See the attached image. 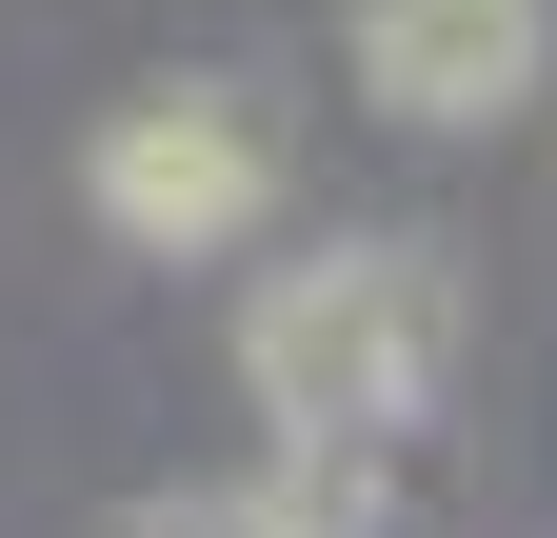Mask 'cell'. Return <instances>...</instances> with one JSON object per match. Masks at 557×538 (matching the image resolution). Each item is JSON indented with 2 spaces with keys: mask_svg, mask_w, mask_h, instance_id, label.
Wrapping results in <instances>:
<instances>
[{
  "mask_svg": "<svg viewBox=\"0 0 557 538\" xmlns=\"http://www.w3.org/2000/svg\"><path fill=\"white\" fill-rule=\"evenodd\" d=\"M438 340H458V299H438V259H418V240H319V259H278V280L239 299V399H259L278 458L359 479V458L418 419Z\"/></svg>",
  "mask_w": 557,
  "mask_h": 538,
  "instance_id": "obj_1",
  "label": "cell"
},
{
  "mask_svg": "<svg viewBox=\"0 0 557 538\" xmlns=\"http://www.w3.org/2000/svg\"><path fill=\"white\" fill-rule=\"evenodd\" d=\"M81 180H100V220L139 259H220L259 199H278V140H259L239 81H160V100H120L100 140H81Z\"/></svg>",
  "mask_w": 557,
  "mask_h": 538,
  "instance_id": "obj_2",
  "label": "cell"
},
{
  "mask_svg": "<svg viewBox=\"0 0 557 538\" xmlns=\"http://www.w3.org/2000/svg\"><path fill=\"white\" fill-rule=\"evenodd\" d=\"M557 21L537 0H359V100L379 120H518Z\"/></svg>",
  "mask_w": 557,
  "mask_h": 538,
  "instance_id": "obj_3",
  "label": "cell"
},
{
  "mask_svg": "<svg viewBox=\"0 0 557 538\" xmlns=\"http://www.w3.org/2000/svg\"><path fill=\"white\" fill-rule=\"evenodd\" d=\"M100 538H199V499H139V518H100Z\"/></svg>",
  "mask_w": 557,
  "mask_h": 538,
  "instance_id": "obj_4",
  "label": "cell"
}]
</instances>
